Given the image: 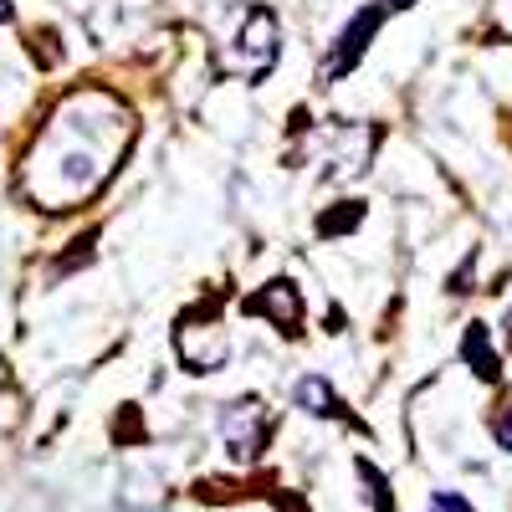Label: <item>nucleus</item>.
Masks as SVG:
<instances>
[{"instance_id": "nucleus-13", "label": "nucleus", "mask_w": 512, "mask_h": 512, "mask_svg": "<svg viewBox=\"0 0 512 512\" xmlns=\"http://www.w3.org/2000/svg\"><path fill=\"white\" fill-rule=\"evenodd\" d=\"M507 338H512V313H507Z\"/></svg>"}, {"instance_id": "nucleus-12", "label": "nucleus", "mask_w": 512, "mask_h": 512, "mask_svg": "<svg viewBox=\"0 0 512 512\" xmlns=\"http://www.w3.org/2000/svg\"><path fill=\"white\" fill-rule=\"evenodd\" d=\"M384 6H395V11H405V6H415V0H384Z\"/></svg>"}, {"instance_id": "nucleus-5", "label": "nucleus", "mask_w": 512, "mask_h": 512, "mask_svg": "<svg viewBox=\"0 0 512 512\" xmlns=\"http://www.w3.org/2000/svg\"><path fill=\"white\" fill-rule=\"evenodd\" d=\"M292 395H297V405H303V410H313V415H323V420H344V415H349L344 405H338V395L328 390L323 374H303Z\"/></svg>"}, {"instance_id": "nucleus-4", "label": "nucleus", "mask_w": 512, "mask_h": 512, "mask_svg": "<svg viewBox=\"0 0 512 512\" xmlns=\"http://www.w3.org/2000/svg\"><path fill=\"white\" fill-rule=\"evenodd\" d=\"M251 313H267L282 323V333H297V287L292 282H272L267 292L251 297Z\"/></svg>"}, {"instance_id": "nucleus-11", "label": "nucleus", "mask_w": 512, "mask_h": 512, "mask_svg": "<svg viewBox=\"0 0 512 512\" xmlns=\"http://www.w3.org/2000/svg\"><path fill=\"white\" fill-rule=\"evenodd\" d=\"M16 16V6H11V0H0V21H11Z\"/></svg>"}, {"instance_id": "nucleus-1", "label": "nucleus", "mask_w": 512, "mask_h": 512, "mask_svg": "<svg viewBox=\"0 0 512 512\" xmlns=\"http://www.w3.org/2000/svg\"><path fill=\"white\" fill-rule=\"evenodd\" d=\"M384 11L390 6H369V11H359L344 31H338V41H333V52H328V62H323V82H338L344 72H354L359 62H364V52H369V36L379 31V21H384Z\"/></svg>"}, {"instance_id": "nucleus-9", "label": "nucleus", "mask_w": 512, "mask_h": 512, "mask_svg": "<svg viewBox=\"0 0 512 512\" xmlns=\"http://www.w3.org/2000/svg\"><path fill=\"white\" fill-rule=\"evenodd\" d=\"M425 512H477V507L461 502L456 492H431V507H425Z\"/></svg>"}, {"instance_id": "nucleus-3", "label": "nucleus", "mask_w": 512, "mask_h": 512, "mask_svg": "<svg viewBox=\"0 0 512 512\" xmlns=\"http://www.w3.org/2000/svg\"><path fill=\"white\" fill-rule=\"evenodd\" d=\"M241 52L251 57L246 77L272 72V62H277V16H272V11H251V21H246V31H241Z\"/></svg>"}, {"instance_id": "nucleus-6", "label": "nucleus", "mask_w": 512, "mask_h": 512, "mask_svg": "<svg viewBox=\"0 0 512 512\" xmlns=\"http://www.w3.org/2000/svg\"><path fill=\"white\" fill-rule=\"evenodd\" d=\"M461 359L472 364L482 379H497V374H502V364H497V354H492V344H487V328H482V323L466 328V338H461Z\"/></svg>"}, {"instance_id": "nucleus-7", "label": "nucleus", "mask_w": 512, "mask_h": 512, "mask_svg": "<svg viewBox=\"0 0 512 512\" xmlns=\"http://www.w3.org/2000/svg\"><path fill=\"white\" fill-rule=\"evenodd\" d=\"M354 472L364 477V487H369V502H374V512H395V497H390V482H384L369 461H354Z\"/></svg>"}, {"instance_id": "nucleus-8", "label": "nucleus", "mask_w": 512, "mask_h": 512, "mask_svg": "<svg viewBox=\"0 0 512 512\" xmlns=\"http://www.w3.org/2000/svg\"><path fill=\"white\" fill-rule=\"evenodd\" d=\"M364 221V205H344L333 216H318V236H338V231H354Z\"/></svg>"}, {"instance_id": "nucleus-2", "label": "nucleus", "mask_w": 512, "mask_h": 512, "mask_svg": "<svg viewBox=\"0 0 512 512\" xmlns=\"http://www.w3.org/2000/svg\"><path fill=\"white\" fill-rule=\"evenodd\" d=\"M221 431H226L231 451H236L241 461H251L256 451H262V436H267V420H262V410H256V400H241V405H231V410H226V420H221Z\"/></svg>"}, {"instance_id": "nucleus-10", "label": "nucleus", "mask_w": 512, "mask_h": 512, "mask_svg": "<svg viewBox=\"0 0 512 512\" xmlns=\"http://www.w3.org/2000/svg\"><path fill=\"white\" fill-rule=\"evenodd\" d=\"M497 446L502 451H512V405L502 410V420H497Z\"/></svg>"}]
</instances>
